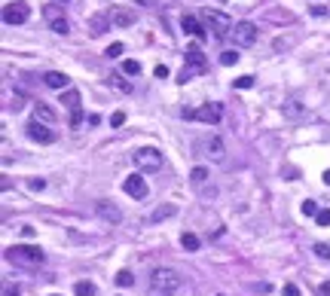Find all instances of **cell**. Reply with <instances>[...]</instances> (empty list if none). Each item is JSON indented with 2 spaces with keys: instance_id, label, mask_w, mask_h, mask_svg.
Returning <instances> with one entry per match:
<instances>
[{
  "instance_id": "obj_16",
  "label": "cell",
  "mask_w": 330,
  "mask_h": 296,
  "mask_svg": "<svg viewBox=\"0 0 330 296\" xmlns=\"http://www.w3.org/2000/svg\"><path fill=\"white\" fill-rule=\"evenodd\" d=\"M43 83H46L49 89H58V92H67V89H70V76H64V73H58V70H49V73L43 76Z\"/></svg>"
},
{
  "instance_id": "obj_8",
  "label": "cell",
  "mask_w": 330,
  "mask_h": 296,
  "mask_svg": "<svg viewBox=\"0 0 330 296\" xmlns=\"http://www.w3.org/2000/svg\"><path fill=\"white\" fill-rule=\"evenodd\" d=\"M233 40H236V46H242V49L254 46V43H257V24H254V21H236Z\"/></svg>"
},
{
  "instance_id": "obj_45",
  "label": "cell",
  "mask_w": 330,
  "mask_h": 296,
  "mask_svg": "<svg viewBox=\"0 0 330 296\" xmlns=\"http://www.w3.org/2000/svg\"><path fill=\"white\" fill-rule=\"evenodd\" d=\"M52 296H58V293H52Z\"/></svg>"
},
{
  "instance_id": "obj_20",
  "label": "cell",
  "mask_w": 330,
  "mask_h": 296,
  "mask_svg": "<svg viewBox=\"0 0 330 296\" xmlns=\"http://www.w3.org/2000/svg\"><path fill=\"white\" fill-rule=\"evenodd\" d=\"M61 104H64L70 113H77V110H80V92H77V89H67V92H61Z\"/></svg>"
},
{
  "instance_id": "obj_32",
  "label": "cell",
  "mask_w": 330,
  "mask_h": 296,
  "mask_svg": "<svg viewBox=\"0 0 330 296\" xmlns=\"http://www.w3.org/2000/svg\"><path fill=\"white\" fill-rule=\"evenodd\" d=\"M254 86V76H239L236 79V89H251Z\"/></svg>"
},
{
  "instance_id": "obj_19",
  "label": "cell",
  "mask_w": 330,
  "mask_h": 296,
  "mask_svg": "<svg viewBox=\"0 0 330 296\" xmlns=\"http://www.w3.org/2000/svg\"><path fill=\"white\" fill-rule=\"evenodd\" d=\"M86 24H89V31L98 37V34H104V31H107V24H110V15H104V12H95V15H92Z\"/></svg>"
},
{
  "instance_id": "obj_23",
  "label": "cell",
  "mask_w": 330,
  "mask_h": 296,
  "mask_svg": "<svg viewBox=\"0 0 330 296\" xmlns=\"http://www.w3.org/2000/svg\"><path fill=\"white\" fill-rule=\"evenodd\" d=\"M181 245H184V251H199V235H193V232H184L181 235Z\"/></svg>"
},
{
  "instance_id": "obj_26",
  "label": "cell",
  "mask_w": 330,
  "mask_h": 296,
  "mask_svg": "<svg viewBox=\"0 0 330 296\" xmlns=\"http://www.w3.org/2000/svg\"><path fill=\"white\" fill-rule=\"evenodd\" d=\"M239 58H242V55H239L236 49H226V52H220V64H226V67H230V64H236Z\"/></svg>"
},
{
  "instance_id": "obj_35",
  "label": "cell",
  "mask_w": 330,
  "mask_h": 296,
  "mask_svg": "<svg viewBox=\"0 0 330 296\" xmlns=\"http://www.w3.org/2000/svg\"><path fill=\"white\" fill-rule=\"evenodd\" d=\"M153 76H156V79H165V76H168V67H165V64H156Z\"/></svg>"
},
{
  "instance_id": "obj_43",
  "label": "cell",
  "mask_w": 330,
  "mask_h": 296,
  "mask_svg": "<svg viewBox=\"0 0 330 296\" xmlns=\"http://www.w3.org/2000/svg\"><path fill=\"white\" fill-rule=\"evenodd\" d=\"M61 3H67V0H61Z\"/></svg>"
},
{
  "instance_id": "obj_2",
  "label": "cell",
  "mask_w": 330,
  "mask_h": 296,
  "mask_svg": "<svg viewBox=\"0 0 330 296\" xmlns=\"http://www.w3.org/2000/svg\"><path fill=\"white\" fill-rule=\"evenodd\" d=\"M202 21L208 24V31H211V37L214 40H226V37H233V18L226 15V12H220V9H202Z\"/></svg>"
},
{
  "instance_id": "obj_29",
  "label": "cell",
  "mask_w": 330,
  "mask_h": 296,
  "mask_svg": "<svg viewBox=\"0 0 330 296\" xmlns=\"http://www.w3.org/2000/svg\"><path fill=\"white\" fill-rule=\"evenodd\" d=\"M318 211H321V208H318L315 202H303V214H306V217H318Z\"/></svg>"
},
{
  "instance_id": "obj_9",
  "label": "cell",
  "mask_w": 330,
  "mask_h": 296,
  "mask_svg": "<svg viewBox=\"0 0 330 296\" xmlns=\"http://www.w3.org/2000/svg\"><path fill=\"white\" fill-rule=\"evenodd\" d=\"M28 18H31V6H28V3L15 0V3H6V6H3V21H6V24H24Z\"/></svg>"
},
{
  "instance_id": "obj_17",
  "label": "cell",
  "mask_w": 330,
  "mask_h": 296,
  "mask_svg": "<svg viewBox=\"0 0 330 296\" xmlns=\"http://www.w3.org/2000/svg\"><path fill=\"white\" fill-rule=\"evenodd\" d=\"M110 21H113L116 28H132V24L138 21V15H135V9H113Z\"/></svg>"
},
{
  "instance_id": "obj_21",
  "label": "cell",
  "mask_w": 330,
  "mask_h": 296,
  "mask_svg": "<svg viewBox=\"0 0 330 296\" xmlns=\"http://www.w3.org/2000/svg\"><path fill=\"white\" fill-rule=\"evenodd\" d=\"M190 183H193V186H199V190H202V186H205V183H208V168H205V165H196V168H193V171H190Z\"/></svg>"
},
{
  "instance_id": "obj_5",
  "label": "cell",
  "mask_w": 330,
  "mask_h": 296,
  "mask_svg": "<svg viewBox=\"0 0 330 296\" xmlns=\"http://www.w3.org/2000/svg\"><path fill=\"white\" fill-rule=\"evenodd\" d=\"M205 67H208V61H205V55H202V49L199 46H193V49H187V67L181 70V76H177V83H190L196 73H205Z\"/></svg>"
},
{
  "instance_id": "obj_3",
  "label": "cell",
  "mask_w": 330,
  "mask_h": 296,
  "mask_svg": "<svg viewBox=\"0 0 330 296\" xmlns=\"http://www.w3.org/2000/svg\"><path fill=\"white\" fill-rule=\"evenodd\" d=\"M6 257L15 263V266H24V269H37L43 263V251L34 248V245H15L6 251Z\"/></svg>"
},
{
  "instance_id": "obj_40",
  "label": "cell",
  "mask_w": 330,
  "mask_h": 296,
  "mask_svg": "<svg viewBox=\"0 0 330 296\" xmlns=\"http://www.w3.org/2000/svg\"><path fill=\"white\" fill-rule=\"evenodd\" d=\"M138 6H156V0H135Z\"/></svg>"
},
{
  "instance_id": "obj_13",
  "label": "cell",
  "mask_w": 330,
  "mask_h": 296,
  "mask_svg": "<svg viewBox=\"0 0 330 296\" xmlns=\"http://www.w3.org/2000/svg\"><path fill=\"white\" fill-rule=\"evenodd\" d=\"M122 190H125L132 199H144V196H147V183H144V177H138V174L125 177V180H122Z\"/></svg>"
},
{
  "instance_id": "obj_24",
  "label": "cell",
  "mask_w": 330,
  "mask_h": 296,
  "mask_svg": "<svg viewBox=\"0 0 330 296\" xmlns=\"http://www.w3.org/2000/svg\"><path fill=\"white\" fill-rule=\"evenodd\" d=\"M73 293H77V296H95L98 290H95V284H92V281H77Z\"/></svg>"
},
{
  "instance_id": "obj_14",
  "label": "cell",
  "mask_w": 330,
  "mask_h": 296,
  "mask_svg": "<svg viewBox=\"0 0 330 296\" xmlns=\"http://www.w3.org/2000/svg\"><path fill=\"white\" fill-rule=\"evenodd\" d=\"M95 211L107 220V223H119L122 220V211L113 205V202H107V199H101V202H95Z\"/></svg>"
},
{
  "instance_id": "obj_11",
  "label": "cell",
  "mask_w": 330,
  "mask_h": 296,
  "mask_svg": "<svg viewBox=\"0 0 330 296\" xmlns=\"http://www.w3.org/2000/svg\"><path fill=\"white\" fill-rule=\"evenodd\" d=\"M28 138L37 141V144H52V141H55V131H52L46 122H37V119H34V122L28 125Z\"/></svg>"
},
{
  "instance_id": "obj_38",
  "label": "cell",
  "mask_w": 330,
  "mask_h": 296,
  "mask_svg": "<svg viewBox=\"0 0 330 296\" xmlns=\"http://www.w3.org/2000/svg\"><path fill=\"white\" fill-rule=\"evenodd\" d=\"M285 296H300V287L297 284H285Z\"/></svg>"
},
{
  "instance_id": "obj_36",
  "label": "cell",
  "mask_w": 330,
  "mask_h": 296,
  "mask_svg": "<svg viewBox=\"0 0 330 296\" xmlns=\"http://www.w3.org/2000/svg\"><path fill=\"white\" fill-rule=\"evenodd\" d=\"M28 186H31V190H34V193H43V190H46V180H43V177H40V180H31V183H28Z\"/></svg>"
},
{
  "instance_id": "obj_44",
  "label": "cell",
  "mask_w": 330,
  "mask_h": 296,
  "mask_svg": "<svg viewBox=\"0 0 330 296\" xmlns=\"http://www.w3.org/2000/svg\"><path fill=\"white\" fill-rule=\"evenodd\" d=\"M217 296H223V293H217Z\"/></svg>"
},
{
  "instance_id": "obj_6",
  "label": "cell",
  "mask_w": 330,
  "mask_h": 296,
  "mask_svg": "<svg viewBox=\"0 0 330 296\" xmlns=\"http://www.w3.org/2000/svg\"><path fill=\"white\" fill-rule=\"evenodd\" d=\"M196 150H199L205 159H211V162H223V159H226V144H223V138H220V134H208V138H202V141L196 144Z\"/></svg>"
},
{
  "instance_id": "obj_1",
  "label": "cell",
  "mask_w": 330,
  "mask_h": 296,
  "mask_svg": "<svg viewBox=\"0 0 330 296\" xmlns=\"http://www.w3.org/2000/svg\"><path fill=\"white\" fill-rule=\"evenodd\" d=\"M181 284H184V278L174 272V269H153V275H150V293L153 296H171L181 290Z\"/></svg>"
},
{
  "instance_id": "obj_39",
  "label": "cell",
  "mask_w": 330,
  "mask_h": 296,
  "mask_svg": "<svg viewBox=\"0 0 330 296\" xmlns=\"http://www.w3.org/2000/svg\"><path fill=\"white\" fill-rule=\"evenodd\" d=\"M3 296H18V287H12V284H6V287H3Z\"/></svg>"
},
{
  "instance_id": "obj_15",
  "label": "cell",
  "mask_w": 330,
  "mask_h": 296,
  "mask_svg": "<svg viewBox=\"0 0 330 296\" xmlns=\"http://www.w3.org/2000/svg\"><path fill=\"white\" fill-rule=\"evenodd\" d=\"M181 28H184V34H190V37H196V40H208V31L199 24V18H193V15H184L181 18Z\"/></svg>"
},
{
  "instance_id": "obj_33",
  "label": "cell",
  "mask_w": 330,
  "mask_h": 296,
  "mask_svg": "<svg viewBox=\"0 0 330 296\" xmlns=\"http://www.w3.org/2000/svg\"><path fill=\"white\" fill-rule=\"evenodd\" d=\"M315 223H318V226H330V211H318Z\"/></svg>"
},
{
  "instance_id": "obj_41",
  "label": "cell",
  "mask_w": 330,
  "mask_h": 296,
  "mask_svg": "<svg viewBox=\"0 0 330 296\" xmlns=\"http://www.w3.org/2000/svg\"><path fill=\"white\" fill-rule=\"evenodd\" d=\"M321 296H330V281H324V284H321Z\"/></svg>"
},
{
  "instance_id": "obj_7",
  "label": "cell",
  "mask_w": 330,
  "mask_h": 296,
  "mask_svg": "<svg viewBox=\"0 0 330 296\" xmlns=\"http://www.w3.org/2000/svg\"><path fill=\"white\" fill-rule=\"evenodd\" d=\"M187 119H199V122H208V125H217L220 116H223V107L220 104H202L199 110H184Z\"/></svg>"
},
{
  "instance_id": "obj_25",
  "label": "cell",
  "mask_w": 330,
  "mask_h": 296,
  "mask_svg": "<svg viewBox=\"0 0 330 296\" xmlns=\"http://www.w3.org/2000/svg\"><path fill=\"white\" fill-rule=\"evenodd\" d=\"M122 73H125V76H138V73H141V64H138L135 58H129V61H122Z\"/></svg>"
},
{
  "instance_id": "obj_30",
  "label": "cell",
  "mask_w": 330,
  "mask_h": 296,
  "mask_svg": "<svg viewBox=\"0 0 330 296\" xmlns=\"http://www.w3.org/2000/svg\"><path fill=\"white\" fill-rule=\"evenodd\" d=\"M122 49H125V46H122V43H110V46H107V52H104V55H110V58H116V55H122Z\"/></svg>"
},
{
  "instance_id": "obj_31",
  "label": "cell",
  "mask_w": 330,
  "mask_h": 296,
  "mask_svg": "<svg viewBox=\"0 0 330 296\" xmlns=\"http://www.w3.org/2000/svg\"><path fill=\"white\" fill-rule=\"evenodd\" d=\"M110 86H116V89H122V92H132V83H125V79H119V76H110Z\"/></svg>"
},
{
  "instance_id": "obj_42",
  "label": "cell",
  "mask_w": 330,
  "mask_h": 296,
  "mask_svg": "<svg viewBox=\"0 0 330 296\" xmlns=\"http://www.w3.org/2000/svg\"><path fill=\"white\" fill-rule=\"evenodd\" d=\"M324 183H330V171H324Z\"/></svg>"
},
{
  "instance_id": "obj_34",
  "label": "cell",
  "mask_w": 330,
  "mask_h": 296,
  "mask_svg": "<svg viewBox=\"0 0 330 296\" xmlns=\"http://www.w3.org/2000/svg\"><path fill=\"white\" fill-rule=\"evenodd\" d=\"M122 122H125V113H122V110H116V113L110 116V125L116 128V125H122Z\"/></svg>"
},
{
  "instance_id": "obj_10",
  "label": "cell",
  "mask_w": 330,
  "mask_h": 296,
  "mask_svg": "<svg viewBox=\"0 0 330 296\" xmlns=\"http://www.w3.org/2000/svg\"><path fill=\"white\" fill-rule=\"evenodd\" d=\"M46 21H49V28H52L55 34H61V37L70 31V21L64 18V12H61L58 6H49V9H46Z\"/></svg>"
},
{
  "instance_id": "obj_12",
  "label": "cell",
  "mask_w": 330,
  "mask_h": 296,
  "mask_svg": "<svg viewBox=\"0 0 330 296\" xmlns=\"http://www.w3.org/2000/svg\"><path fill=\"white\" fill-rule=\"evenodd\" d=\"M282 113H285V119H291V122H300V119H306L309 116V107L303 104V101H285V107H282Z\"/></svg>"
},
{
  "instance_id": "obj_27",
  "label": "cell",
  "mask_w": 330,
  "mask_h": 296,
  "mask_svg": "<svg viewBox=\"0 0 330 296\" xmlns=\"http://www.w3.org/2000/svg\"><path fill=\"white\" fill-rule=\"evenodd\" d=\"M116 284H119V287H132V284H135V278H132V272H129V269H122V272L116 275Z\"/></svg>"
},
{
  "instance_id": "obj_22",
  "label": "cell",
  "mask_w": 330,
  "mask_h": 296,
  "mask_svg": "<svg viewBox=\"0 0 330 296\" xmlns=\"http://www.w3.org/2000/svg\"><path fill=\"white\" fill-rule=\"evenodd\" d=\"M177 214V208L174 205H159L153 214H150V223H159V220H165V217H174Z\"/></svg>"
},
{
  "instance_id": "obj_37",
  "label": "cell",
  "mask_w": 330,
  "mask_h": 296,
  "mask_svg": "<svg viewBox=\"0 0 330 296\" xmlns=\"http://www.w3.org/2000/svg\"><path fill=\"white\" fill-rule=\"evenodd\" d=\"M83 122V110H77V113H70V128H77Z\"/></svg>"
},
{
  "instance_id": "obj_28",
  "label": "cell",
  "mask_w": 330,
  "mask_h": 296,
  "mask_svg": "<svg viewBox=\"0 0 330 296\" xmlns=\"http://www.w3.org/2000/svg\"><path fill=\"white\" fill-rule=\"evenodd\" d=\"M312 251H315V254H318L321 260H330V245H324V241H318V245H315Z\"/></svg>"
},
{
  "instance_id": "obj_4",
  "label": "cell",
  "mask_w": 330,
  "mask_h": 296,
  "mask_svg": "<svg viewBox=\"0 0 330 296\" xmlns=\"http://www.w3.org/2000/svg\"><path fill=\"white\" fill-rule=\"evenodd\" d=\"M132 162L138 171H159L162 168V153L156 147H138L132 153Z\"/></svg>"
},
{
  "instance_id": "obj_18",
  "label": "cell",
  "mask_w": 330,
  "mask_h": 296,
  "mask_svg": "<svg viewBox=\"0 0 330 296\" xmlns=\"http://www.w3.org/2000/svg\"><path fill=\"white\" fill-rule=\"evenodd\" d=\"M34 119H37V122H46V125H55V119H58V116H55V110H52L49 104H43V101H40V104L34 107Z\"/></svg>"
}]
</instances>
